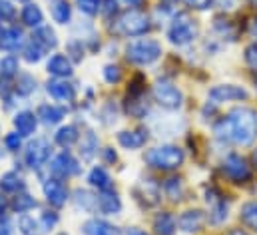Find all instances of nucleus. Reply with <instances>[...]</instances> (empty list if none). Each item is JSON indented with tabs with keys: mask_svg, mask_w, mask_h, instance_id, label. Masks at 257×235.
<instances>
[{
	"mask_svg": "<svg viewBox=\"0 0 257 235\" xmlns=\"http://www.w3.org/2000/svg\"><path fill=\"white\" fill-rule=\"evenodd\" d=\"M217 138L233 140L239 146H249L257 136V112L251 108H235L215 126Z\"/></svg>",
	"mask_w": 257,
	"mask_h": 235,
	"instance_id": "obj_1",
	"label": "nucleus"
},
{
	"mask_svg": "<svg viewBox=\"0 0 257 235\" xmlns=\"http://www.w3.org/2000/svg\"><path fill=\"white\" fill-rule=\"evenodd\" d=\"M144 160L148 166L156 170H176L184 164V150L178 146H162L148 150Z\"/></svg>",
	"mask_w": 257,
	"mask_h": 235,
	"instance_id": "obj_2",
	"label": "nucleus"
},
{
	"mask_svg": "<svg viewBox=\"0 0 257 235\" xmlns=\"http://www.w3.org/2000/svg\"><path fill=\"white\" fill-rule=\"evenodd\" d=\"M126 54L130 62L146 66V64H154L162 56V46L156 40H136L126 48Z\"/></svg>",
	"mask_w": 257,
	"mask_h": 235,
	"instance_id": "obj_3",
	"label": "nucleus"
},
{
	"mask_svg": "<svg viewBox=\"0 0 257 235\" xmlns=\"http://www.w3.org/2000/svg\"><path fill=\"white\" fill-rule=\"evenodd\" d=\"M118 24H120V30L128 36H142L150 30V18L136 8L124 12L122 18L118 20Z\"/></svg>",
	"mask_w": 257,
	"mask_h": 235,
	"instance_id": "obj_4",
	"label": "nucleus"
},
{
	"mask_svg": "<svg viewBox=\"0 0 257 235\" xmlns=\"http://www.w3.org/2000/svg\"><path fill=\"white\" fill-rule=\"evenodd\" d=\"M195 32H197V28H195V24H193L192 20L188 16H180L170 26L168 38L176 46H186V44H190L193 38H195Z\"/></svg>",
	"mask_w": 257,
	"mask_h": 235,
	"instance_id": "obj_5",
	"label": "nucleus"
},
{
	"mask_svg": "<svg viewBox=\"0 0 257 235\" xmlns=\"http://www.w3.org/2000/svg\"><path fill=\"white\" fill-rule=\"evenodd\" d=\"M154 96H156V102L166 110H178L184 102L182 92L170 82H158L154 86Z\"/></svg>",
	"mask_w": 257,
	"mask_h": 235,
	"instance_id": "obj_6",
	"label": "nucleus"
},
{
	"mask_svg": "<svg viewBox=\"0 0 257 235\" xmlns=\"http://www.w3.org/2000/svg\"><path fill=\"white\" fill-rule=\"evenodd\" d=\"M247 90L235 84H219L209 90V98L213 102H235V100H247Z\"/></svg>",
	"mask_w": 257,
	"mask_h": 235,
	"instance_id": "obj_7",
	"label": "nucleus"
},
{
	"mask_svg": "<svg viewBox=\"0 0 257 235\" xmlns=\"http://www.w3.org/2000/svg\"><path fill=\"white\" fill-rule=\"evenodd\" d=\"M50 158V144L42 138L34 140L26 150V162L30 168H40Z\"/></svg>",
	"mask_w": 257,
	"mask_h": 235,
	"instance_id": "obj_8",
	"label": "nucleus"
},
{
	"mask_svg": "<svg viewBox=\"0 0 257 235\" xmlns=\"http://www.w3.org/2000/svg\"><path fill=\"white\" fill-rule=\"evenodd\" d=\"M203 223H205V215H203V211H199V209L184 211V213L180 215V219H178V227H180L184 233H197V231H201Z\"/></svg>",
	"mask_w": 257,
	"mask_h": 235,
	"instance_id": "obj_9",
	"label": "nucleus"
},
{
	"mask_svg": "<svg viewBox=\"0 0 257 235\" xmlns=\"http://www.w3.org/2000/svg\"><path fill=\"white\" fill-rule=\"evenodd\" d=\"M223 170H225V174L231 177V179H235V181H243V179H247L249 177V168H247V164H245V160L243 158H239V156H229L227 160H225V164H223Z\"/></svg>",
	"mask_w": 257,
	"mask_h": 235,
	"instance_id": "obj_10",
	"label": "nucleus"
},
{
	"mask_svg": "<svg viewBox=\"0 0 257 235\" xmlns=\"http://www.w3.org/2000/svg\"><path fill=\"white\" fill-rule=\"evenodd\" d=\"M44 195H46V199H48L52 205H56V207H62L66 203V199H68L66 187L60 181H56V179H48V181L44 183Z\"/></svg>",
	"mask_w": 257,
	"mask_h": 235,
	"instance_id": "obj_11",
	"label": "nucleus"
},
{
	"mask_svg": "<svg viewBox=\"0 0 257 235\" xmlns=\"http://www.w3.org/2000/svg\"><path fill=\"white\" fill-rule=\"evenodd\" d=\"M52 172H56V174H60V176H76L78 172H80V166H78V162L70 156V154H60V156H56L54 158V162H52Z\"/></svg>",
	"mask_w": 257,
	"mask_h": 235,
	"instance_id": "obj_12",
	"label": "nucleus"
},
{
	"mask_svg": "<svg viewBox=\"0 0 257 235\" xmlns=\"http://www.w3.org/2000/svg\"><path fill=\"white\" fill-rule=\"evenodd\" d=\"M22 42H24V34L18 28H8L0 34V48L2 50H8V52L18 50L22 46Z\"/></svg>",
	"mask_w": 257,
	"mask_h": 235,
	"instance_id": "obj_13",
	"label": "nucleus"
},
{
	"mask_svg": "<svg viewBox=\"0 0 257 235\" xmlns=\"http://www.w3.org/2000/svg\"><path fill=\"white\" fill-rule=\"evenodd\" d=\"M146 138L148 136L142 130H132V132H120L118 134V142L126 150H138V148H142L146 144Z\"/></svg>",
	"mask_w": 257,
	"mask_h": 235,
	"instance_id": "obj_14",
	"label": "nucleus"
},
{
	"mask_svg": "<svg viewBox=\"0 0 257 235\" xmlns=\"http://www.w3.org/2000/svg\"><path fill=\"white\" fill-rule=\"evenodd\" d=\"M84 233L86 235H120V229L114 227L108 221L102 219H90L84 223Z\"/></svg>",
	"mask_w": 257,
	"mask_h": 235,
	"instance_id": "obj_15",
	"label": "nucleus"
},
{
	"mask_svg": "<svg viewBox=\"0 0 257 235\" xmlns=\"http://www.w3.org/2000/svg\"><path fill=\"white\" fill-rule=\"evenodd\" d=\"M48 72L52 74V76H58V78H66V76H70L72 74V64H70V60L62 56V54H56V56H52V58L48 60Z\"/></svg>",
	"mask_w": 257,
	"mask_h": 235,
	"instance_id": "obj_16",
	"label": "nucleus"
},
{
	"mask_svg": "<svg viewBox=\"0 0 257 235\" xmlns=\"http://www.w3.org/2000/svg\"><path fill=\"white\" fill-rule=\"evenodd\" d=\"M48 94L54 98V100H60V102H70L74 98V88L66 82L60 80H54V82H48Z\"/></svg>",
	"mask_w": 257,
	"mask_h": 235,
	"instance_id": "obj_17",
	"label": "nucleus"
},
{
	"mask_svg": "<svg viewBox=\"0 0 257 235\" xmlns=\"http://www.w3.org/2000/svg\"><path fill=\"white\" fill-rule=\"evenodd\" d=\"M98 205H100V209H102L104 213H108V215L118 213V211L122 209V201H120V197H118L114 191H104V193L98 197Z\"/></svg>",
	"mask_w": 257,
	"mask_h": 235,
	"instance_id": "obj_18",
	"label": "nucleus"
},
{
	"mask_svg": "<svg viewBox=\"0 0 257 235\" xmlns=\"http://www.w3.org/2000/svg\"><path fill=\"white\" fill-rule=\"evenodd\" d=\"M14 126H16L20 136H30L36 130V118L32 112H20L14 118Z\"/></svg>",
	"mask_w": 257,
	"mask_h": 235,
	"instance_id": "obj_19",
	"label": "nucleus"
},
{
	"mask_svg": "<svg viewBox=\"0 0 257 235\" xmlns=\"http://www.w3.org/2000/svg\"><path fill=\"white\" fill-rule=\"evenodd\" d=\"M176 227L178 223L170 213H160L154 219V229L158 235H176Z\"/></svg>",
	"mask_w": 257,
	"mask_h": 235,
	"instance_id": "obj_20",
	"label": "nucleus"
},
{
	"mask_svg": "<svg viewBox=\"0 0 257 235\" xmlns=\"http://www.w3.org/2000/svg\"><path fill=\"white\" fill-rule=\"evenodd\" d=\"M50 12H52V18H54L58 24L70 22L72 10H70L68 0H52V2H50Z\"/></svg>",
	"mask_w": 257,
	"mask_h": 235,
	"instance_id": "obj_21",
	"label": "nucleus"
},
{
	"mask_svg": "<svg viewBox=\"0 0 257 235\" xmlns=\"http://www.w3.org/2000/svg\"><path fill=\"white\" fill-rule=\"evenodd\" d=\"M88 181H90V185H94L102 191H108L112 187V177L108 176V172L104 168H94L88 176Z\"/></svg>",
	"mask_w": 257,
	"mask_h": 235,
	"instance_id": "obj_22",
	"label": "nucleus"
},
{
	"mask_svg": "<svg viewBox=\"0 0 257 235\" xmlns=\"http://www.w3.org/2000/svg\"><path fill=\"white\" fill-rule=\"evenodd\" d=\"M38 118H40L44 124L54 126V124L62 122L64 110H62V108H56V106H50V104H44V106H40V110H38Z\"/></svg>",
	"mask_w": 257,
	"mask_h": 235,
	"instance_id": "obj_23",
	"label": "nucleus"
},
{
	"mask_svg": "<svg viewBox=\"0 0 257 235\" xmlns=\"http://www.w3.org/2000/svg\"><path fill=\"white\" fill-rule=\"evenodd\" d=\"M22 20L28 26H40L42 24V10L36 4H26L22 10Z\"/></svg>",
	"mask_w": 257,
	"mask_h": 235,
	"instance_id": "obj_24",
	"label": "nucleus"
},
{
	"mask_svg": "<svg viewBox=\"0 0 257 235\" xmlns=\"http://www.w3.org/2000/svg\"><path fill=\"white\" fill-rule=\"evenodd\" d=\"M241 221L257 231V201H247L241 207Z\"/></svg>",
	"mask_w": 257,
	"mask_h": 235,
	"instance_id": "obj_25",
	"label": "nucleus"
},
{
	"mask_svg": "<svg viewBox=\"0 0 257 235\" xmlns=\"http://www.w3.org/2000/svg\"><path fill=\"white\" fill-rule=\"evenodd\" d=\"M34 40H38L44 48H54V46L58 44L56 34H54V30H52L50 26H42V28H38V32H36V38H34Z\"/></svg>",
	"mask_w": 257,
	"mask_h": 235,
	"instance_id": "obj_26",
	"label": "nucleus"
},
{
	"mask_svg": "<svg viewBox=\"0 0 257 235\" xmlns=\"http://www.w3.org/2000/svg\"><path fill=\"white\" fill-rule=\"evenodd\" d=\"M78 140V130L74 128V126H66V128H60L58 130V134H56V142L60 144V146H72L74 142Z\"/></svg>",
	"mask_w": 257,
	"mask_h": 235,
	"instance_id": "obj_27",
	"label": "nucleus"
},
{
	"mask_svg": "<svg viewBox=\"0 0 257 235\" xmlns=\"http://www.w3.org/2000/svg\"><path fill=\"white\" fill-rule=\"evenodd\" d=\"M44 46L38 42V40H32V42H28V46L24 48V60L26 62H38V60H42L44 56Z\"/></svg>",
	"mask_w": 257,
	"mask_h": 235,
	"instance_id": "obj_28",
	"label": "nucleus"
},
{
	"mask_svg": "<svg viewBox=\"0 0 257 235\" xmlns=\"http://www.w3.org/2000/svg\"><path fill=\"white\" fill-rule=\"evenodd\" d=\"M164 189H166V195L172 199V201H178V199H182V193H184V187H182V181L180 179H168L166 181V185H164Z\"/></svg>",
	"mask_w": 257,
	"mask_h": 235,
	"instance_id": "obj_29",
	"label": "nucleus"
},
{
	"mask_svg": "<svg viewBox=\"0 0 257 235\" xmlns=\"http://www.w3.org/2000/svg\"><path fill=\"white\" fill-rule=\"evenodd\" d=\"M225 219H227V203H225V201H217V203L213 205L211 213H209V221H211L213 225H219V223H223Z\"/></svg>",
	"mask_w": 257,
	"mask_h": 235,
	"instance_id": "obj_30",
	"label": "nucleus"
},
{
	"mask_svg": "<svg viewBox=\"0 0 257 235\" xmlns=\"http://www.w3.org/2000/svg\"><path fill=\"white\" fill-rule=\"evenodd\" d=\"M22 185H24L22 179L16 174H4L0 177V187L4 191H18V189H22Z\"/></svg>",
	"mask_w": 257,
	"mask_h": 235,
	"instance_id": "obj_31",
	"label": "nucleus"
},
{
	"mask_svg": "<svg viewBox=\"0 0 257 235\" xmlns=\"http://www.w3.org/2000/svg\"><path fill=\"white\" fill-rule=\"evenodd\" d=\"M34 205H36L34 197H30V195H26V193H22V195H16V197H14V201H12V207H14V211H20V213H24V211L32 209Z\"/></svg>",
	"mask_w": 257,
	"mask_h": 235,
	"instance_id": "obj_32",
	"label": "nucleus"
},
{
	"mask_svg": "<svg viewBox=\"0 0 257 235\" xmlns=\"http://www.w3.org/2000/svg\"><path fill=\"white\" fill-rule=\"evenodd\" d=\"M0 72L4 76H14L18 72V60L14 56H4L0 60Z\"/></svg>",
	"mask_w": 257,
	"mask_h": 235,
	"instance_id": "obj_33",
	"label": "nucleus"
},
{
	"mask_svg": "<svg viewBox=\"0 0 257 235\" xmlns=\"http://www.w3.org/2000/svg\"><path fill=\"white\" fill-rule=\"evenodd\" d=\"M96 148H98L96 136H94V132H88L86 138H84V142H82V154H84V158H92Z\"/></svg>",
	"mask_w": 257,
	"mask_h": 235,
	"instance_id": "obj_34",
	"label": "nucleus"
},
{
	"mask_svg": "<svg viewBox=\"0 0 257 235\" xmlns=\"http://www.w3.org/2000/svg\"><path fill=\"white\" fill-rule=\"evenodd\" d=\"M78 6H80L82 12L94 16L100 10V0H78Z\"/></svg>",
	"mask_w": 257,
	"mask_h": 235,
	"instance_id": "obj_35",
	"label": "nucleus"
},
{
	"mask_svg": "<svg viewBox=\"0 0 257 235\" xmlns=\"http://www.w3.org/2000/svg\"><path fill=\"white\" fill-rule=\"evenodd\" d=\"M104 78H106V82H110V84H116V82H120V78H122V72H120V68L118 66H106L104 68Z\"/></svg>",
	"mask_w": 257,
	"mask_h": 235,
	"instance_id": "obj_36",
	"label": "nucleus"
},
{
	"mask_svg": "<svg viewBox=\"0 0 257 235\" xmlns=\"http://www.w3.org/2000/svg\"><path fill=\"white\" fill-rule=\"evenodd\" d=\"M36 82H34V78L32 76H22L20 78V82H18V90L22 92V94H30L36 86H34Z\"/></svg>",
	"mask_w": 257,
	"mask_h": 235,
	"instance_id": "obj_37",
	"label": "nucleus"
},
{
	"mask_svg": "<svg viewBox=\"0 0 257 235\" xmlns=\"http://www.w3.org/2000/svg\"><path fill=\"white\" fill-rule=\"evenodd\" d=\"M56 221H58V217H56V213H50V211H46V213H42V217H40V223H42V229H46V231H50L54 225H56Z\"/></svg>",
	"mask_w": 257,
	"mask_h": 235,
	"instance_id": "obj_38",
	"label": "nucleus"
},
{
	"mask_svg": "<svg viewBox=\"0 0 257 235\" xmlns=\"http://www.w3.org/2000/svg\"><path fill=\"white\" fill-rule=\"evenodd\" d=\"M14 14H16L14 6H12L8 0H0V16H2L4 20H12Z\"/></svg>",
	"mask_w": 257,
	"mask_h": 235,
	"instance_id": "obj_39",
	"label": "nucleus"
},
{
	"mask_svg": "<svg viewBox=\"0 0 257 235\" xmlns=\"http://www.w3.org/2000/svg\"><path fill=\"white\" fill-rule=\"evenodd\" d=\"M245 62L257 70V44H251V46H247L245 48Z\"/></svg>",
	"mask_w": 257,
	"mask_h": 235,
	"instance_id": "obj_40",
	"label": "nucleus"
},
{
	"mask_svg": "<svg viewBox=\"0 0 257 235\" xmlns=\"http://www.w3.org/2000/svg\"><path fill=\"white\" fill-rule=\"evenodd\" d=\"M76 197H78V205H82L84 209H92L94 197H92L90 193H86V191H78V193H76Z\"/></svg>",
	"mask_w": 257,
	"mask_h": 235,
	"instance_id": "obj_41",
	"label": "nucleus"
},
{
	"mask_svg": "<svg viewBox=\"0 0 257 235\" xmlns=\"http://www.w3.org/2000/svg\"><path fill=\"white\" fill-rule=\"evenodd\" d=\"M20 229H22V233L32 235V231L36 229V223H34V219H30L28 215H24V217L20 219Z\"/></svg>",
	"mask_w": 257,
	"mask_h": 235,
	"instance_id": "obj_42",
	"label": "nucleus"
},
{
	"mask_svg": "<svg viewBox=\"0 0 257 235\" xmlns=\"http://www.w3.org/2000/svg\"><path fill=\"white\" fill-rule=\"evenodd\" d=\"M4 142H6L8 150H18L20 148V134H8Z\"/></svg>",
	"mask_w": 257,
	"mask_h": 235,
	"instance_id": "obj_43",
	"label": "nucleus"
},
{
	"mask_svg": "<svg viewBox=\"0 0 257 235\" xmlns=\"http://www.w3.org/2000/svg\"><path fill=\"white\" fill-rule=\"evenodd\" d=\"M116 10H118V2H116V0H104V8H102V12H104L106 16H112V12L116 14Z\"/></svg>",
	"mask_w": 257,
	"mask_h": 235,
	"instance_id": "obj_44",
	"label": "nucleus"
},
{
	"mask_svg": "<svg viewBox=\"0 0 257 235\" xmlns=\"http://www.w3.org/2000/svg\"><path fill=\"white\" fill-rule=\"evenodd\" d=\"M192 8H197V10H205V8H209V4H211V0H186Z\"/></svg>",
	"mask_w": 257,
	"mask_h": 235,
	"instance_id": "obj_45",
	"label": "nucleus"
},
{
	"mask_svg": "<svg viewBox=\"0 0 257 235\" xmlns=\"http://www.w3.org/2000/svg\"><path fill=\"white\" fill-rule=\"evenodd\" d=\"M104 158H106V162H116V154H114L110 148L104 150Z\"/></svg>",
	"mask_w": 257,
	"mask_h": 235,
	"instance_id": "obj_46",
	"label": "nucleus"
},
{
	"mask_svg": "<svg viewBox=\"0 0 257 235\" xmlns=\"http://www.w3.org/2000/svg\"><path fill=\"white\" fill-rule=\"evenodd\" d=\"M221 8H233L235 6V0H215Z\"/></svg>",
	"mask_w": 257,
	"mask_h": 235,
	"instance_id": "obj_47",
	"label": "nucleus"
},
{
	"mask_svg": "<svg viewBox=\"0 0 257 235\" xmlns=\"http://www.w3.org/2000/svg\"><path fill=\"white\" fill-rule=\"evenodd\" d=\"M128 235H148V233H146V231H142V229H136V227H134V229H130L128 231Z\"/></svg>",
	"mask_w": 257,
	"mask_h": 235,
	"instance_id": "obj_48",
	"label": "nucleus"
},
{
	"mask_svg": "<svg viewBox=\"0 0 257 235\" xmlns=\"http://www.w3.org/2000/svg\"><path fill=\"white\" fill-rule=\"evenodd\" d=\"M126 2H128L130 6H140V2H142V0H126Z\"/></svg>",
	"mask_w": 257,
	"mask_h": 235,
	"instance_id": "obj_49",
	"label": "nucleus"
},
{
	"mask_svg": "<svg viewBox=\"0 0 257 235\" xmlns=\"http://www.w3.org/2000/svg\"><path fill=\"white\" fill-rule=\"evenodd\" d=\"M251 32H253V36L257 38V20L253 22V26H251Z\"/></svg>",
	"mask_w": 257,
	"mask_h": 235,
	"instance_id": "obj_50",
	"label": "nucleus"
},
{
	"mask_svg": "<svg viewBox=\"0 0 257 235\" xmlns=\"http://www.w3.org/2000/svg\"><path fill=\"white\" fill-rule=\"evenodd\" d=\"M4 207H6V205H4V199L0 197V213H4Z\"/></svg>",
	"mask_w": 257,
	"mask_h": 235,
	"instance_id": "obj_51",
	"label": "nucleus"
},
{
	"mask_svg": "<svg viewBox=\"0 0 257 235\" xmlns=\"http://www.w3.org/2000/svg\"><path fill=\"white\" fill-rule=\"evenodd\" d=\"M229 235H245V233H243L241 229H235V231H231V233H229Z\"/></svg>",
	"mask_w": 257,
	"mask_h": 235,
	"instance_id": "obj_52",
	"label": "nucleus"
},
{
	"mask_svg": "<svg viewBox=\"0 0 257 235\" xmlns=\"http://www.w3.org/2000/svg\"><path fill=\"white\" fill-rule=\"evenodd\" d=\"M0 235H10V231H8L6 227H4V229H0Z\"/></svg>",
	"mask_w": 257,
	"mask_h": 235,
	"instance_id": "obj_53",
	"label": "nucleus"
},
{
	"mask_svg": "<svg viewBox=\"0 0 257 235\" xmlns=\"http://www.w3.org/2000/svg\"><path fill=\"white\" fill-rule=\"evenodd\" d=\"M249 2H251V4H253V6H257V0H249Z\"/></svg>",
	"mask_w": 257,
	"mask_h": 235,
	"instance_id": "obj_54",
	"label": "nucleus"
},
{
	"mask_svg": "<svg viewBox=\"0 0 257 235\" xmlns=\"http://www.w3.org/2000/svg\"><path fill=\"white\" fill-rule=\"evenodd\" d=\"M253 160H255V164H257V152L253 154Z\"/></svg>",
	"mask_w": 257,
	"mask_h": 235,
	"instance_id": "obj_55",
	"label": "nucleus"
},
{
	"mask_svg": "<svg viewBox=\"0 0 257 235\" xmlns=\"http://www.w3.org/2000/svg\"><path fill=\"white\" fill-rule=\"evenodd\" d=\"M58 235H68V233H58Z\"/></svg>",
	"mask_w": 257,
	"mask_h": 235,
	"instance_id": "obj_56",
	"label": "nucleus"
}]
</instances>
